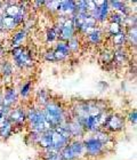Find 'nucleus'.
Returning <instances> with one entry per match:
<instances>
[{
    "mask_svg": "<svg viewBox=\"0 0 137 160\" xmlns=\"http://www.w3.org/2000/svg\"><path fill=\"white\" fill-rule=\"evenodd\" d=\"M102 145H103V144L100 143V140L95 137V138L88 140L87 142H86V145H85V147H86V150H87L89 153L96 154L102 150Z\"/></svg>",
    "mask_w": 137,
    "mask_h": 160,
    "instance_id": "obj_1",
    "label": "nucleus"
},
{
    "mask_svg": "<svg viewBox=\"0 0 137 160\" xmlns=\"http://www.w3.org/2000/svg\"><path fill=\"white\" fill-rule=\"evenodd\" d=\"M114 125H115L114 129H120L121 127H122V118L118 117V116H112V117L109 118V120H107V127L113 128Z\"/></svg>",
    "mask_w": 137,
    "mask_h": 160,
    "instance_id": "obj_2",
    "label": "nucleus"
},
{
    "mask_svg": "<svg viewBox=\"0 0 137 160\" xmlns=\"http://www.w3.org/2000/svg\"><path fill=\"white\" fill-rule=\"evenodd\" d=\"M30 88H31V83L27 82L25 85H23L22 87V89H21V94H22V96H27L29 93H30Z\"/></svg>",
    "mask_w": 137,
    "mask_h": 160,
    "instance_id": "obj_3",
    "label": "nucleus"
}]
</instances>
